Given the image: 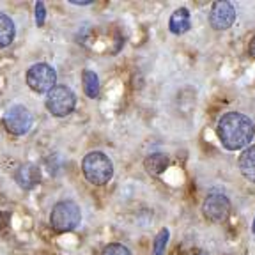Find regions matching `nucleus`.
<instances>
[{"label": "nucleus", "mask_w": 255, "mask_h": 255, "mask_svg": "<svg viewBox=\"0 0 255 255\" xmlns=\"http://www.w3.org/2000/svg\"><path fill=\"white\" fill-rule=\"evenodd\" d=\"M216 133L227 151H241L250 147V142L255 135V124L245 114L227 112L220 117L216 124Z\"/></svg>", "instance_id": "obj_1"}, {"label": "nucleus", "mask_w": 255, "mask_h": 255, "mask_svg": "<svg viewBox=\"0 0 255 255\" xmlns=\"http://www.w3.org/2000/svg\"><path fill=\"white\" fill-rule=\"evenodd\" d=\"M82 174L94 186H103L114 175V163L105 152L91 151L82 159Z\"/></svg>", "instance_id": "obj_2"}, {"label": "nucleus", "mask_w": 255, "mask_h": 255, "mask_svg": "<svg viewBox=\"0 0 255 255\" xmlns=\"http://www.w3.org/2000/svg\"><path fill=\"white\" fill-rule=\"evenodd\" d=\"M82 222V211L73 200H60L52 207L50 223L57 232H71Z\"/></svg>", "instance_id": "obj_3"}, {"label": "nucleus", "mask_w": 255, "mask_h": 255, "mask_svg": "<svg viewBox=\"0 0 255 255\" xmlns=\"http://www.w3.org/2000/svg\"><path fill=\"white\" fill-rule=\"evenodd\" d=\"M46 108L53 117H68L76 108V96L66 85H55L46 94Z\"/></svg>", "instance_id": "obj_4"}, {"label": "nucleus", "mask_w": 255, "mask_h": 255, "mask_svg": "<svg viewBox=\"0 0 255 255\" xmlns=\"http://www.w3.org/2000/svg\"><path fill=\"white\" fill-rule=\"evenodd\" d=\"M27 85L37 94H48L57 85V73L55 69L46 62H37L27 69Z\"/></svg>", "instance_id": "obj_5"}, {"label": "nucleus", "mask_w": 255, "mask_h": 255, "mask_svg": "<svg viewBox=\"0 0 255 255\" xmlns=\"http://www.w3.org/2000/svg\"><path fill=\"white\" fill-rule=\"evenodd\" d=\"M4 126L11 135L21 136L30 131L32 128V114L23 105H14L4 116Z\"/></svg>", "instance_id": "obj_6"}, {"label": "nucleus", "mask_w": 255, "mask_h": 255, "mask_svg": "<svg viewBox=\"0 0 255 255\" xmlns=\"http://www.w3.org/2000/svg\"><path fill=\"white\" fill-rule=\"evenodd\" d=\"M202 213L209 222H215V223L223 222V220H227L229 213H231V200H229L227 195L218 193V191H213L204 200Z\"/></svg>", "instance_id": "obj_7"}, {"label": "nucleus", "mask_w": 255, "mask_h": 255, "mask_svg": "<svg viewBox=\"0 0 255 255\" xmlns=\"http://www.w3.org/2000/svg\"><path fill=\"white\" fill-rule=\"evenodd\" d=\"M236 20V9L229 0H218L215 2L209 12V25L215 30H227L232 27Z\"/></svg>", "instance_id": "obj_8"}, {"label": "nucleus", "mask_w": 255, "mask_h": 255, "mask_svg": "<svg viewBox=\"0 0 255 255\" xmlns=\"http://www.w3.org/2000/svg\"><path fill=\"white\" fill-rule=\"evenodd\" d=\"M14 179L23 190H32L41 183V170L34 163H23L16 170Z\"/></svg>", "instance_id": "obj_9"}, {"label": "nucleus", "mask_w": 255, "mask_h": 255, "mask_svg": "<svg viewBox=\"0 0 255 255\" xmlns=\"http://www.w3.org/2000/svg\"><path fill=\"white\" fill-rule=\"evenodd\" d=\"M191 28V16L190 11L186 7H179L175 9L174 14L170 16L168 20V30L175 36H181L184 32H188Z\"/></svg>", "instance_id": "obj_10"}, {"label": "nucleus", "mask_w": 255, "mask_h": 255, "mask_svg": "<svg viewBox=\"0 0 255 255\" xmlns=\"http://www.w3.org/2000/svg\"><path fill=\"white\" fill-rule=\"evenodd\" d=\"M170 165V158L165 152H151L147 158L143 159V167L149 175H161Z\"/></svg>", "instance_id": "obj_11"}, {"label": "nucleus", "mask_w": 255, "mask_h": 255, "mask_svg": "<svg viewBox=\"0 0 255 255\" xmlns=\"http://www.w3.org/2000/svg\"><path fill=\"white\" fill-rule=\"evenodd\" d=\"M238 165H239L241 174H243L248 181L255 183V145H250V147H247L241 152Z\"/></svg>", "instance_id": "obj_12"}, {"label": "nucleus", "mask_w": 255, "mask_h": 255, "mask_svg": "<svg viewBox=\"0 0 255 255\" xmlns=\"http://www.w3.org/2000/svg\"><path fill=\"white\" fill-rule=\"evenodd\" d=\"M16 37V27L14 21L7 14L0 12V50L7 48Z\"/></svg>", "instance_id": "obj_13"}, {"label": "nucleus", "mask_w": 255, "mask_h": 255, "mask_svg": "<svg viewBox=\"0 0 255 255\" xmlns=\"http://www.w3.org/2000/svg\"><path fill=\"white\" fill-rule=\"evenodd\" d=\"M82 84H84V92L85 96H89L91 100H96L100 96V78L94 71L85 69L82 73Z\"/></svg>", "instance_id": "obj_14"}, {"label": "nucleus", "mask_w": 255, "mask_h": 255, "mask_svg": "<svg viewBox=\"0 0 255 255\" xmlns=\"http://www.w3.org/2000/svg\"><path fill=\"white\" fill-rule=\"evenodd\" d=\"M168 239H170V232H168V229H161V231H159V234L154 238L151 255H163L165 248H167Z\"/></svg>", "instance_id": "obj_15"}, {"label": "nucleus", "mask_w": 255, "mask_h": 255, "mask_svg": "<svg viewBox=\"0 0 255 255\" xmlns=\"http://www.w3.org/2000/svg\"><path fill=\"white\" fill-rule=\"evenodd\" d=\"M101 255H133L131 250L121 243H110L101 250Z\"/></svg>", "instance_id": "obj_16"}, {"label": "nucleus", "mask_w": 255, "mask_h": 255, "mask_svg": "<svg viewBox=\"0 0 255 255\" xmlns=\"http://www.w3.org/2000/svg\"><path fill=\"white\" fill-rule=\"evenodd\" d=\"M46 21V7L43 2H36V23L37 27H43Z\"/></svg>", "instance_id": "obj_17"}, {"label": "nucleus", "mask_w": 255, "mask_h": 255, "mask_svg": "<svg viewBox=\"0 0 255 255\" xmlns=\"http://www.w3.org/2000/svg\"><path fill=\"white\" fill-rule=\"evenodd\" d=\"M248 53H250V57H254L255 59V36L250 39V44H248Z\"/></svg>", "instance_id": "obj_18"}, {"label": "nucleus", "mask_w": 255, "mask_h": 255, "mask_svg": "<svg viewBox=\"0 0 255 255\" xmlns=\"http://www.w3.org/2000/svg\"><path fill=\"white\" fill-rule=\"evenodd\" d=\"M254 234H255V220H254Z\"/></svg>", "instance_id": "obj_19"}, {"label": "nucleus", "mask_w": 255, "mask_h": 255, "mask_svg": "<svg viewBox=\"0 0 255 255\" xmlns=\"http://www.w3.org/2000/svg\"><path fill=\"white\" fill-rule=\"evenodd\" d=\"M195 255H199V254H195Z\"/></svg>", "instance_id": "obj_20"}]
</instances>
